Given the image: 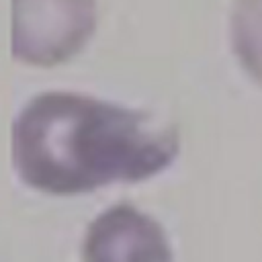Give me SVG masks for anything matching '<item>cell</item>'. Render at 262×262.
<instances>
[{"instance_id": "1", "label": "cell", "mask_w": 262, "mask_h": 262, "mask_svg": "<svg viewBox=\"0 0 262 262\" xmlns=\"http://www.w3.org/2000/svg\"><path fill=\"white\" fill-rule=\"evenodd\" d=\"M178 133L151 115L80 92H43L12 125L20 180L49 194H80L113 182H139L178 156Z\"/></svg>"}, {"instance_id": "2", "label": "cell", "mask_w": 262, "mask_h": 262, "mask_svg": "<svg viewBox=\"0 0 262 262\" xmlns=\"http://www.w3.org/2000/svg\"><path fill=\"white\" fill-rule=\"evenodd\" d=\"M96 0H12V55L51 68L78 55L96 31Z\"/></svg>"}, {"instance_id": "3", "label": "cell", "mask_w": 262, "mask_h": 262, "mask_svg": "<svg viewBox=\"0 0 262 262\" xmlns=\"http://www.w3.org/2000/svg\"><path fill=\"white\" fill-rule=\"evenodd\" d=\"M82 262H174L164 227L129 203L104 209L86 229Z\"/></svg>"}, {"instance_id": "4", "label": "cell", "mask_w": 262, "mask_h": 262, "mask_svg": "<svg viewBox=\"0 0 262 262\" xmlns=\"http://www.w3.org/2000/svg\"><path fill=\"white\" fill-rule=\"evenodd\" d=\"M231 45L242 68L262 86V0H235Z\"/></svg>"}]
</instances>
